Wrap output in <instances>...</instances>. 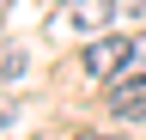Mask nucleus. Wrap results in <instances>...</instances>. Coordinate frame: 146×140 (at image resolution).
Instances as JSON below:
<instances>
[{
  "instance_id": "1",
  "label": "nucleus",
  "mask_w": 146,
  "mask_h": 140,
  "mask_svg": "<svg viewBox=\"0 0 146 140\" xmlns=\"http://www.w3.org/2000/svg\"><path fill=\"white\" fill-rule=\"evenodd\" d=\"M128 61H134V43H128V37H98V43L85 49V73H91V79H110V73H122Z\"/></svg>"
},
{
  "instance_id": "2",
  "label": "nucleus",
  "mask_w": 146,
  "mask_h": 140,
  "mask_svg": "<svg viewBox=\"0 0 146 140\" xmlns=\"http://www.w3.org/2000/svg\"><path fill=\"white\" fill-rule=\"evenodd\" d=\"M110 12H116V0H73V6H67V25H79V31H98Z\"/></svg>"
},
{
  "instance_id": "3",
  "label": "nucleus",
  "mask_w": 146,
  "mask_h": 140,
  "mask_svg": "<svg viewBox=\"0 0 146 140\" xmlns=\"http://www.w3.org/2000/svg\"><path fill=\"white\" fill-rule=\"evenodd\" d=\"M110 104H116V116H146V79L134 73L128 85H116V92H110Z\"/></svg>"
},
{
  "instance_id": "4",
  "label": "nucleus",
  "mask_w": 146,
  "mask_h": 140,
  "mask_svg": "<svg viewBox=\"0 0 146 140\" xmlns=\"http://www.w3.org/2000/svg\"><path fill=\"white\" fill-rule=\"evenodd\" d=\"M12 79H25V49L0 37V85H12Z\"/></svg>"
},
{
  "instance_id": "5",
  "label": "nucleus",
  "mask_w": 146,
  "mask_h": 140,
  "mask_svg": "<svg viewBox=\"0 0 146 140\" xmlns=\"http://www.w3.org/2000/svg\"><path fill=\"white\" fill-rule=\"evenodd\" d=\"M128 67H134V73L146 79V37H134V61H128Z\"/></svg>"
},
{
  "instance_id": "6",
  "label": "nucleus",
  "mask_w": 146,
  "mask_h": 140,
  "mask_svg": "<svg viewBox=\"0 0 146 140\" xmlns=\"http://www.w3.org/2000/svg\"><path fill=\"white\" fill-rule=\"evenodd\" d=\"M146 6V0H116V12H140Z\"/></svg>"
}]
</instances>
